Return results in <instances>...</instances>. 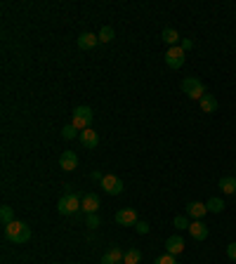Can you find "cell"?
I'll return each mask as SVG.
<instances>
[{"label": "cell", "instance_id": "6da1fadb", "mask_svg": "<svg viewBox=\"0 0 236 264\" xmlns=\"http://www.w3.org/2000/svg\"><path fill=\"white\" fill-rule=\"evenodd\" d=\"M5 238L10 243H29L31 240V227L26 222L14 219L10 224H5Z\"/></svg>", "mask_w": 236, "mask_h": 264}, {"label": "cell", "instance_id": "7a4b0ae2", "mask_svg": "<svg viewBox=\"0 0 236 264\" xmlns=\"http://www.w3.org/2000/svg\"><path fill=\"white\" fill-rule=\"evenodd\" d=\"M66 189L69 191L57 201V210H59V215H76L81 210V196L71 191V186H66Z\"/></svg>", "mask_w": 236, "mask_h": 264}, {"label": "cell", "instance_id": "3957f363", "mask_svg": "<svg viewBox=\"0 0 236 264\" xmlns=\"http://www.w3.org/2000/svg\"><path fill=\"white\" fill-rule=\"evenodd\" d=\"M92 118H94V113H92V108L90 106H76L73 108V113H71V125H73L78 132H83L92 125Z\"/></svg>", "mask_w": 236, "mask_h": 264}, {"label": "cell", "instance_id": "277c9868", "mask_svg": "<svg viewBox=\"0 0 236 264\" xmlns=\"http://www.w3.org/2000/svg\"><path fill=\"white\" fill-rule=\"evenodd\" d=\"M182 92H184L187 97H191V99H201V97L206 95V85L201 83L199 78L189 76V78L182 80Z\"/></svg>", "mask_w": 236, "mask_h": 264}, {"label": "cell", "instance_id": "5b68a950", "mask_svg": "<svg viewBox=\"0 0 236 264\" xmlns=\"http://www.w3.org/2000/svg\"><path fill=\"white\" fill-rule=\"evenodd\" d=\"M165 66L173 69V71H177V69L184 66V50L179 48V45H175V48H170L165 52Z\"/></svg>", "mask_w": 236, "mask_h": 264}, {"label": "cell", "instance_id": "8992f818", "mask_svg": "<svg viewBox=\"0 0 236 264\" xmlns=\"http://www.w3.org/2000/svg\"><path fill=\"white\" fill-rule=\"evenodd\" d=\"M116 222L120 227H135L140 219H137V210L135 208H120L116 212Z\"/></svg>", "mask_w": 236, "mask_h": 264}, {"label": "cell", "instance_id": "52a82bcc", "mask_svg": "<svg viewBox=\"0 0 236 264\" xmlns=\"http://www.w3.org/2000/svg\"><path fill=\"white\" fill-rule=\"evenodd\" d=\"M102 189H104L109 196H118V193L123 191V180L116 177V175H104V180H102Z\"/></svg>", "mask_w": 236, "mask_h": 264}, {"label": "cell", "instance_id": "ba28073f", "mask_svg": "<svg viewBox=\"0 0 236 264\" xmlns=\"http://www.w3.org/2000/svg\"><path fill=\"white\" fill-rule=\"evenodd\" d=\"M81 210L85 215H92L99 210V196L97 193H83L81 196Z\"/></svg>", "mask_w": 236, "mask_h": 264}, {"label": "cell", "instance_id": "9c48e42d", "mask_svg": "<svg viewBox=\"0 0 236 264\" xmlns=\"http://www.w3.org/2000/svg\"><path fill=\"white\" fill-rule=\"evenodd\" d=\"M59 168L66 170V172L76 170V168H78V156H76L73 151H64V154L59 156Z\"/></svg>", "mask_w": 236, "mask_h": 264}, {"label": "cell", "instance_id": "30bf717a", "mask_svg": "<svg viewBox=\"0 0 236 264\" xmlns=\"http://www.w3.org/2000/svg\"><path fill=\"white\" fill-rule=\"evenodd\" d=\"M123 255H125V252L120 250L118 245H114V248H109V250L102 255V264H120L123 262Z\"/></svg>", "mask_w": 236, "mask_h": 264}, {"label": "cell", "instance_id": "8fae6325", "mask_svg": "<svg viewBox=\"0 0 236 264\" xmlns=\"http://www.w3.org/2000/svg\"><path fill=\"white\" fill-rule=\"evenodd\" d=\"M78 139H81V144L85 146V149H94V146L99 144V134H97V132H94L92 128H88V130H83V132H81V137H78Z\"/></svg>", "mask_w": 236, "mask_h": 264}, {"label": "cell", "instance_id": "7c38bea8", "mask_svg": "<svg viewBox=\"0 0 236 264\" xmlns=\"http://www.w3.org/2000/svg\"><path fill=\"white\" fill-rule=\"evenodd\" d=\"M165 252H170V255H179V252H184V238H179V236H170V238H165Z\"/></svg>", "mask_w": 236, "mask_h": 264}, {"label": "cell", "instance_id": "4fadbf2b", "mask_svg": "<svg viewBox=\"0 0 236 264\" xmlns=\"http://www.w3.org/2000/svg\"><path fill=\"white\" fill-rule=\"evenodd\" d=\"M189 234H191V238H196V240H206L208 238V227L201 222V219H196L191 227H189Z\"/></svg>", "mask_w": 236, "mask_h": 264}, {"label": "cell", "instance_id": "5bb4252c", "mask_svg": "<svg viewBox=\"0 0 236 264\" xmlns=\"http://www.w3.org/2000/svg\"><path fill=\"white\" fill-rule=\"evenodd\" d=\"M199 104H201V111H203V113H215L217 106H220V104H217V99H215L212 95H203L199 99Z\"/></svg>", "mask_w": 236, "mask_h": 264}, {"label": "cell", "instance_id": "9a60e30c", "mask_svg": "<svg viewBox=\"0 0 236 264\" xmlns=\"http://www.w3.org/2000/svg\"><path fill=\"white\" fill-rule=\"evenodd\" d=\"M208 212V208H206V203H199V201H194V203L187 205V215L194 217V219H203V215Z\"/></svg>", "mask_w": 236, "mask_h": 264}, {"label": "cell", "instance_id": "2e32d148", "mask_svg": "<svg viewBox=\"0 0 236 264\" xmlns=\"http://www.w3.org/2000/svg\"><path fill=\"white\" fill-rule=\"evenodd\" d=\"M97 43H99V38L94 36V33H81L78 36V48L81 50H92Z\"/></svg>", "mask_w": 236, "mask_h": 264}, {"label": "cell", "instance_id": "e0dca14e", "mask_svg": "<svg viewBox=\"0 0 236 264\" xmlns=\"http://www.w3.org/2000/svg\"><path fill=\"white\" fill-rule=\"evenodd\" d=\"M140 262H142V250H137V248L125 250V255H123V264H140Z\"/></svg>", "mask_w": 236, "mask_h": 264}, {"label": "cell", "instance_id": "ac0fdd59", "mask_svg": "<svg viewBox=\"0 0 236 264\" xmlns=\"http://www.w3.org/2000/svg\"><path fill=\"white\" fill-rule=\"evenodd\" d=\"M220 189H222V193H232V196H234L236 193V177H222V180H220Z\"/></svg>", "mask_w": 236, "mask_h": 264}, {"label": "cell", "instance_id": "d6986e66", "mask_svg": "<svg viewBox=\"0 0 236 264\" xmlns=\"http://www.w3.org/2000/svg\"><path fill=\"white\" fill-rule=\"evenodd\" d=\"M206 208H208V212H215V215H220L224 210V201L222 198H217V196H212L210 201L206 203Z\"/></svg>", "mask_w": 236, "mask_h": 264}, {"label": "cell", "instance_id": "ffe728a7", "mask_svg": "<svg viewBox=\"0 0 236 264\" xmlns=\"http://www.w3.org/2000/svg\"><path fill=\"white\" fill-rule=\"evenodd\" d=\"M161 36H163V40L168 43V45H173V48H175V43L179 40V33H177L175 28H170V26L163 28V33H161Z\"/></svg>", "mask_w": 236, "mask_h": 264}, {"label": "cell", "instance_id": "44dd1931", "mask_svg": "<svg viewBox=\"0 0 236 264\" xmlns=\"http://www.w3.org/2000/svg\"><path fill=\"white\" fill-rule=\"evenodd\" d=\"M0 222H2V224L14 222V210H12L10 205H2V208H0Z\"/></svg>", "mask_w": 236, "mask_h": 264}, {"label": "cell", "instance_id": "7402d4cb", "mask_svg": "<svg viewBox=\"0 0 236 264\" xmlns=\"http://www.w3.org/2000/svg\"><path fill=\"white\" fill-rule=\"evenodd\" d=\"M97 38H99V43H111L114 40V28L111 26H102V31L97 33Z\"/></svg>", "mask_w": 236, "mask_h": 264}, {"label": "cell", "instance_id": "603a6c76", "mask_svg": "<svg viewBox=\"0 0 236 264\" xmlns=\"http://www.w3.org/2000/svg\"><path fill=\"white\" fill-rule=\"evenodd\" d=\"M173 227L179 229V231H184V229H189L191 224H189V215H177L175 219H173Z\"/></svg>", "mask_w": 236, "mask_h": 264}, {"label": "cell", "instance_id": "cb8c5ba5", "mask_svg": "<svg viewBox=\"0 0 236 264\" xmlns=\"http://www.w3.org/2000/svg\"><path fill=\"white\" fill-rule=\"evenodd\" d=\"M61 137H64V139H76V137H81V132L69 123V125H64V128H61Z\"/></svg>", "mask_w": 236, "mask_h": 264}, {"label": "cell", "instance_id": "d4e9b609", "mask_svg": "<svg viewBox=\"0 0 236 264\" xmlns=\"http://www.w3.org/2000/svg\"><path fill=\"white\" fill-rule=\"evenodd\" d=\"M153 264H177V260H175V255L165 252V255H161V257H156V260H153Z\"/></svg>", "mask_w": 236, "mask_h": 264}, {"label": "cell", "instance_id": "484cf974", "mask_svg": "<svg viewBox=\"0 0 236 264\" xmlns=\"http://www.w3.org/2000/svg\"><path fill=\"white\" fill-rule=\"evenodd\" d=\"M85 222H88V227H90V229H97V227H99V217H97V212L88 215V219H85Z\"/></svg>", "mask_w": 236, "mask_h": 264}, {"label": "cell", "instance_id": "4316f807", "mask_svg": "<svg viewBox=\"0 0 236 264\" xmlns=\"http://www.w3.org/2000/svg\"><path fill=\"white\" fill-rule=\"evenodd\" d=\"M135 229H137V234H149V222H137V224H135Z\"/></svg>", "mask_w": 236, "mask_h": 264}, {"label": "cell", "instance_id": "83f0119b", "mask_svg": "<svg viewBox=\"0 0 236 264\" xmlns=\"http://www.w3.org/2000/svg\"><path fill=\"white\" fill-rule=\"evenodd\" d=\"M227 257L236 262V243H229V245H227Z\"/></svg>", "mask_w": 236, "mask_h": 264}, {"label": "cell", "instance_id": "f1b7e54d", "mask_svg": "<svg viewBox=\"0 0 236 264\" xmlns=\"http://www.w3.org/2000/svg\"><path fill=\"white\" fill-rule=\"evenodd\" d=\"M179 48H182L184 52H187V50L194 48V40H189V38H182V40H179Z\"/></svg>", "mask_w": 236, "mask_h": 264}, {"label": "cell", "instance_id": "f546056e", "mask_svg": "<svg viewBox=\"0 0 236 264\" xmlns=\"http://www.w3.org/2000/svg\"><path fill=\"white\" fill-rule=\"evenodd\" d=\"M92 180L102 182V180H104V175H102V172H99V170H92Z\"/></svg>", "mask_w": 236, "mask_h": 264}, {"label": "cell", "instance_id": "4dcf8cb0", "mask_svg": "<svg viewBox=\"0 0 236 264\" xmlns=\"http://www.w3.org/2000/svg\"><path fill=\"white\" fill-rule=\"evenodd\" d=\"M234 177H236V172H234Z\"/></svg>", "mask_w": 236, "mask_h": 264}, {"label": "cell", "instance_id": "1f68e13d", "mask_svg": "<svg viewBox=\"0 0 236 264\" xmlns=\"http://www.w3.org/2000/svg\"><path fill=\"white\" fill-rule=\"evenodd\" d=\"M234 196H236V193H234Z\"/></svg>", "mask_w": 236, "mask_h": 264}]
</instances>
